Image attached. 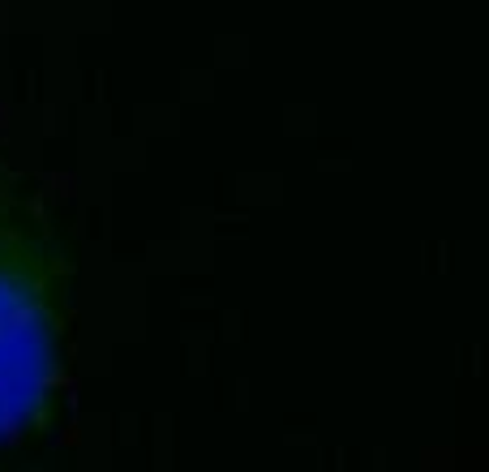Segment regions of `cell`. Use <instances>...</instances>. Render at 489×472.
Returning <instances> with one entry per match:
<instances>
[{
    "label": "cell",
    "instance_id": "cell-1",
    "mask_svg": "<svg viewBox=\"0 0 489 472\" xmlns=\"http://www.w3.org/2000/svg\"><path fill=\"white\" fill-rule=\"evenodd\" d=\"M69 245L39 189L0 159V447L47 438L64 386Z\"/></svg>",
    "mask_w": 489,
    "mask_h": 472
}]
</instances>
